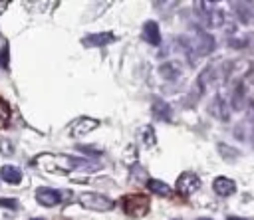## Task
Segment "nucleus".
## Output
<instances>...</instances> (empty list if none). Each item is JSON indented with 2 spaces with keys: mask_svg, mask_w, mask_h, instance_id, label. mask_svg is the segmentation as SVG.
I'll use <instances>...</instances> for the list:
<instances>
[{
  "mask_svg": "<svg viewBox=\"0 0 254 220\" xmlns=\"http://www.w3.org/2000/svg\"><path fill=\"white\" fill-rule=\"evenodd\" d=\"M177 42H179V48L185 52V55L189 57L190 63H194L196 57L212 54L214 48H216L214 38L210 34H206V32H200V30H194L192 36H183Z\"/></svg>",
  "mask_w": 254,
  "mask_h": 220,
  "instance_id": "obj_1",
  "label": "nucleus"
},
{
  "mask_svg": "<svg viewBox=\"0 0 254 220\" xmlns=\"http://www.w3.org/2000/svg\"><path fill=\"white\" fill-rule=\"evenodd\" d=\"M192 6H194V14H196L198 22H200L204 28H208V30H212V28H222V24H224V14H222V10H220L214 2L198 0V2H194Z\"/></svg>",
  "mask_w": 254,
  "mask_h": 220,
  "instance_id": "obj_2",
  "label": "nucleus"
},
{
  "mask_svg": "<svg viewBox=\"0 0 254 220\" xmlns=\"http://www.w3.org/2000/svg\"><path fill=\"white\" fill-rule=\"evenodd\" d=\"M121 210L129 216V218H143L147 216V212L151 210V200L149 196L135 192V194H125L121 198Z\"/></svg>",
  "mask_w": 254,
  "mask_h": 220,
  "instance_id": "obj_3",
  "label": "nucleus"
},
{
  "mask_svg": "<svg viewBox=\"0 0 254 220\" xmlns=\"http://www.w3.org/2000/svg\"><path fill=\"white\" fill-rule=\"evenodd\" d=\"M77 200L83 208H89V210H95V212H109L115 206L113 198H109L107 194H101V192H93V190L81 192L77 196Z\"/></svg>",
  "mask_w": 254,
  "mask_h": 220,
  "instance_id": "obj_4",
  "label": "nucleus"
},
{
  "mask_svg": "<svg viewBox=\"0 0 254 220\" xmlns=\"http://www.w3.org/2000/svg\"><path fill=\"white\" fill-rule=\"evenodd\" d=\"M62 163V170H81V172H95L101 168L99 163L91 161V159H81V157H69V155H62L56 157Z\"/></svg>",
  "mask_w": 254,
  "mask_h": 220,
  "instance_id": "obj_5",
  "label": "nucleus"
},
{
  "mask_svg": "<svg viewBox=\"0 0 254 220\" xmlns=\"http://www.w3.org/2000/svg\"><path fill=\"white\" fill-rule=\"evenodd\" d=\"M175 184H177V190H179L181 194L190 196V194H194V192L200 188V178H198V174L187 170V172L179 174V178H177Z\"/></svg>",
  "mask_w": 254,
  "mask_h": 220,
  "instance_id": "obj_6",
  "label": "nucleus"
},
{
  "mask_svg": "<svg viewBox=\"0 0 254 220\" xmlns=\"http://www.w3.org/2000/svg\"><path fill=\"white\" fill-rule=\"evenodd\" d=\"M97 127H99L97 119H93V117H77V119L71 121L67 131H69V137H83V135L95 131Z\"/></svg>",
  "mask_w": 254,
  "mask_h": 220,
  "instance_id": "obj_7",
  "label": "nucleus"
},
{
  "mask_svg": "<svg viewBox=\"0 0 254 220\" xmlns=\"http://www.w3.org/2000/svg\"><path fill=\"white\" fill-rule=\"evenodd\" d=\"M208 111H210V115H214L216 119H220V121H228L230 119V101L224 97V93H216L214 97H212V101H210V105H208Z\"/></svg>",
  "mask_w": 254,
  "mask_h": 220,
  "instance_id": "obj_8",
  "label": "nucleus"
},
{
  "mask_svg": "<svg viewBox=\"0 0 254 220\" xmlns=\"http://www.w3.org/2000/svg\"><path fill=\"white\" fill-rule=\"evenodd\" d=\"M228 101H230V109L232 111L244 109V105H246V79H238L234 83V87L230 89Z\"/></svg>",
  "mask_w": 254,
  "mask_h": 220,
  "instance_id": "obj_9",
  "label": "nucleus"
},
{
  "mask_svg": "<svg viewBox=\"0 0 254 220\" xmlns=\"http://www.w3.org/2000/svg\"><path fill=\"white\" fill-rule=\"evenodd\" d=\"M36 200H38V204L52 208V206H58L62 202V192L56 188H50V186H40L36 190Z\"/></svg>",
  "mask_w": 254,
  "mask_h": 220,
  "instance_id": "obj_10",
  "label": "nucleus"
},
{
  "mask_svg": "<svg viewBox=\"0 0 254 220\" xmlns=\"http://www.w3.org/2000/svg\"><path fill=\"white\" fill-rule=\"evenodd\" d=\"M115 42V34L111 32H97V34H87L81 38V44L85 48H101V46H107Z\"/></svg>",
  "mask_w": 254,
  "mask_h": 220,
  "instance_id": "obj_11",
  "label": "nucleus"
},
{
  "mask_svg": "<svg viewBox=\"0 0 254 220\" xmlns=\"http://www.w3.org/2000/svg\"><path fill=\"white\" fill-rule=\"evenodd\" d=\"M151 115L157 121L169 123V121H173V107L167 101H163V99H153V103H151Z\"/></svg>",
  "mask_w": 254,
  "mask_h": 220,
  "instance_id": "obj_12",
  "label": "nucleus"
},
{
  "mask_svg": "<svg viewBox=\"0 0 254 220\" xmlns=\"http://www.w3.org/2000/svg\"><path fill=\"white\" fill-rule=\"evenodd\" d=\"M181 73H183V67H181V63L175 61V59H167V61H163V63L159 65V75H161L163 79H167V81L179 79Z\"/></svg>",
  "mask_w": 254,
  "mask_h": 220,
  "instance_id": "obj_13",
  "label": "nucleus"
},
{
  "mask_svg": "<svg viewBox=\"0 0 254 220\" xmlns=\"http://www.w3.org/2000/svg\"><path fill=\"white\" fill-rule=\"evenodd\" d=\"M212 190L218 194V196H230L236 192V182L228 176H216L212 180Z\"/></svg>",
  "mask_w": 254,
  "mask_h": 220,
  "instance_id": "obj_14",
  "label": "nucleus"
},
{
  "mask_svg": "<svg viewBox=\"0 0 254 220\" xmlns=\"http://www.w3.org/2000/svg\"><path fill=\"white\" fill-rule=\"evenodd\" d=\"M230 8L234 10L236 18L242 24L252 22V18H254V4L252 2H230Z\"/></svg>",
  "mask_w": 254,
  "mask_h": 220,
  "instance_id": "obj_15",
  "label": "nucleus"
},
{
  "mask_svg": "<svg viewBox=\"0 0 254 220\" xmlns=\"http://www.w3.org/2000/svg\"><path fill=\"white\" fill-rule=\"evenodd\" d=\"M143 40L151 46H159L161 44V30H159V24L149 20L143 24Z\"/></svg>",
  "mask_w": 254,
  "mask_h": 220,
  "instance_id": "obj_16",
  "label": "nucleus"
},
{
  "mask_svg": "<svg viewBox=\"0 0 254 220\" xmlns=\"http://www.w3.org/2000/svg\"><path fill=\"white\" fill-rule=\"evenodd\" d=\"M0 178L8 184H18L22 180V170L16 165H4L0 168Z\"/></svg>",
  "mask_w": 254,
  "mask_h": 220,
  "instance_id": "obj_17",
  "label": "nucleus"
},
{
  "mask_svg": "<svg viewBox=\"0 0 254 220\" xmlns=\"http://www.w3.org/2000/svg\"><path fill=\"white\" fill-rule=\"evenodd\" d=\"M145 184H147V188H149L153 194H157V196H171V186H169L167 182L159 180V178H149Z\"/></svg>",
  "mask_w": 254,
  "mask_h": 220,
  "instance_id": "obj_18",
  "label": "nucleus"
},
{
  "mask_svg": "<svg viewBox=\"0 0 254 220\" xmlns=\"http://www.w3.org/2000/svg\"><path fill=\"white\" fill-rule=\"evenodd\" d=\"M218 153H220V157H222L224 161H228V163H234V161L240 157V153H238L236 149H232V147H228V145H224V143H218Z\"/></svg>",
  "mask_w": 254,
  "mask_h": 220,
  "instance_id": "obj_19",
  "label": "nucleus"
},
{
  "mask_svg": "<svg viewBox=\"0 0 254 220\" xmlns=\"http://www.w3.org/2000/svg\"><path fill=\"white\" fill-rule=\"evenodd\" d=\"M10 117H12V109H10L8 101L0 97V129L8 127V123H10Z\"/></svg>",
  "mask_w": 254,
  "mask_h": 220,
  "instance_id": "obj_20",
  "label": "nucleus"
},
{
  "mask_svg": "<svg viewBox=\"0 0 254 220\" xmlns=\"http://www.w3.org/2000/svg\"><path fill=\"white\" fill-rule=\"evenodd\" d=\"M246 125L250 129V141L254 145V103L252 101L246 105Z\"/></svg>",
  "mask_w": 254,
  "mask_h": 220,
  "instance_id": "obj_21",
  "label": "nucleus"
},
{
  "mask_svg": "<svg viewBox=\"0 0 254 220\" xmlns=\"http://www.w3.org/2000/svg\"><path fill=\"white\" fill-rule=\"evenodd\" d=\"M143 143H145L147 147H151V145L157 143V139H155V129H153L151 125L143 127Z\"/></svg>",
  "mask_w": 254,
  "mask_h": 220,
  "instance_id": "obj_22",
  "label": "nucleus"
},
{
  "mask_svg": "<svg viewBox=\"0 0 254 220\" xmlns=\"http://www.w3.org/2000/svg\"><path fill=\"white\" fill-rule=\"evenodd\" d=\"M0 206L2 208H10V210H18L20 208V202L16 198H0Z\"/></svg>",
  "mask_w": 254,
  "mask_h": 220,
  "instance_id": "obj_23",
  "label": "nucleus"
},
{
  "mask_svg": "<svg viewBox=\"0 0 254 220\" xmlns=\"http://www.w3.org/2000/svg\"><path fill=\"white\" fill-rule=\"evenodd\" d=\"M77 151H83L85 155H93V157H99L101 155V151H93V147H85V145H79Z\"/></svg>",
  "mask_w": 254,
  "mask_h": 220,
  "instance_id": "obj_24",
  "label": "nucleus"
},
{
  "mask_svg": "<svg viewBox=\"0 0 254 220\" xmlns=\"http://www.w3.org/2000/svg\"><path fill=\"white\" fill-rule=\"evenodd\" d=\"M0 149H2V155H12V143H8V141H0Z\"/></svg>",
  "mask_w": 254,
  "mask_h": 220,
  "instance_id": "obj_25",
  "label": "nucleus"
},
{
  "mask_svg": "<svg viewBox=\"0 0 254 220\" xmlns=\"http://www.w3.org/2000/svg\"><path fill=\"white\" fill-rule=\"evenodd\" d=\"M226 220H250V218H240V216H226Z\"/></svg>",
  "mask_w": 254,
  "mask_h": 220,
  "instance_id": "obj_26",
  "label": "nucleus"
},
{
  "mask_svg": "<svg viewBox=\"0 0 254 220\" xmlns=\"http://www.w3.org/2000/svg\"><path fill=\"white\" fill-rule=\"evenodd\" d=\"M0 6H8V2H0Z\"/></svg>",
  "mask_w": 254,
  "mask_h": 220,
  "instance_id": "obj_27",
  "label": "nucleus"
},
{
  "mask_svg": "<svg viewBox=\"0 0 254 220\" xmlns=\"http://www.w3.org/2000/svg\"><path fill=\"white\" fill-rule=\"evenodd\" d=\"M196 220H212V218H196Z\"/></svg>",
  "mask_w": 254,
  "mask_h": 220,
  "instance_id": "obj_28",
  "label": "nucleus"
},
{
  "mask_svg": "<svg viewBox=\"0 0 254 220\" xmlns=\"http://www.w3.org/2000/svg\"><path fill=\"white\" fill-rule=\"evenodd\" d=\"M32 220H44V218H32Z\"/></svg>",
  "mask_w": 254,
  "mask_h": 220,
  "instance_id": "obj_29",
  "label": "nucleus"
},
{
  "mask_svg": "<svg viewBox=\"0 0 254 220\" xmlns=\"http://www.w3.org/2000/svg\"><path fill=\"white\" fill-rule=\"evenodd\" d=\"M175 220H179V218H175Z\"/></svg>",
  "mask_w": 254,
  "mask_h": 220,
  "instance_id": "obj_30",
  "label": "nucleus"
}]
</instances>
